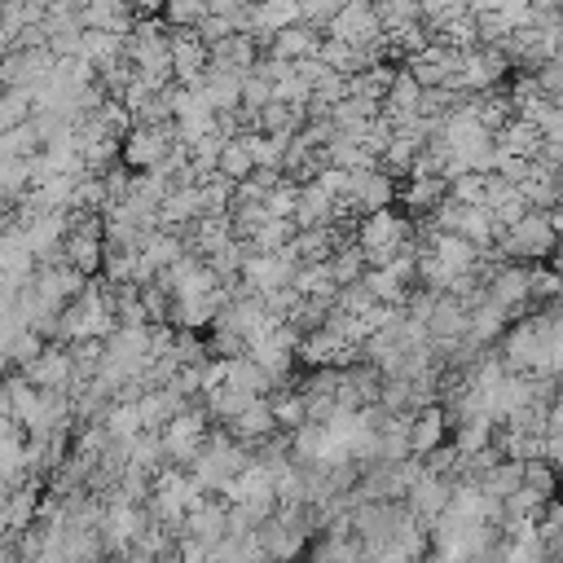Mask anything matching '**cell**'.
<instances>
[{"label":"cell","instance_id":"cell-1","mask_svg":"<svg viewBox=\"0 0 563 563\" xmlns=\"http://www.w3.org/2000/svg\"><path fill=\"white\" fill-rule=\"evenodd\" d=\"M497 246L510 255V260H541V255H550L554 251V216H545V211H523L510 229H501L497 233Z\"/></svg>","mask_w":563,"mask_h":563},{"label":"cell","instance_id":"cell-2","mask_svg":"<svg viewBox=\"0 0 563 563\" xmlns=\"http://www.w3.org/2000/svg\"><path fill=\"white\" fill-rule=\"evenodd\" d=\"M325 40H343L352 48H383V26L369 0H347L325 18Z\"/></svg>","mask_w":563,"mask_h":563},{"label":"cell","instance_id":"cell-3","mask_svg":"<svg viewBox=\"0 0 563 563\" xmlns=\"http://www.w3.org/2000/svg\"><path fill=\"white\" fill-rule=\"evenodd\" d=\"M172 145H176L172 123H158V128H132V132L119 141V158H123V167H132V172H154V167L167 158Z\"/></svg>","mask_w":563,"mask_h":563},{"label":"cell","instance_id":"cell-4","mask_svg":"<svg viewBox=\"0 0 563 563\" xmlns=\"http://www.w3.org/2000/svg\"><path fill=\"white\" fill-rule=\"evenodd\" d=\"M22 369H26V383L40 391H70V383H75V361H70V347H62V343L57 347L44 343V352Z\"/></svg>","mask_w":563,"mask_h":563},{"label":"cell","instance_id":"cell-5","mask_svg":"<svg viewBox=\"0 0 563 563\" xmlns=\"http://www.w3.org/2000/svg\"><path fill=\"white\" fill-rule=\"evenodd\" d=\"M317 44H321V35L312 26H303V22H295V26H282L268 40V57H277V62H303V57H317Z\"/></svg>","mask_w":563,"mask_h":563},{"label":"cell","instance_id":"cell-6","mask_svg":"<svg viewBox=\"0 0 563 563\" xmlns=\"http://www.w3.org/2000/svg\"><path fill=\"white\" fill-rule=\"evenodd\" d=\"M444 409L440 405H427V409H418L413 418H409V431H405V440H409V453H431V449H440V440H444Z\"/></svg>","mask_w":563,"mask_h":563},{"label":"cell","instance_id":"cell-7","mask_svg":"<svg viewBox=\"0 0 563 563\" xmlns=\"http://www.w3.org/2000/svg\"><path fill=\"white\" fill-rule=\"evenodd\" d=\"M251 172H255V167H251L246 141H242V136H229V141L220 145V154H216V176L229 180V185H238V180H246Z\"/></svg>","mask_w":563,"mask_h":563},{"label":"cell","instance_id":"cell-8","mask_svg":"<svg viewBox=\"0 0 563 563\" xmlns=\"http://www.w3.org/2000/svg\"><path fill=\"white\" fill-rule=\"evenodd\" d=\"M444 202V176H409L405 180V207L409 211H435Z\"/></svg>","mask_w":563,"mask_h":563},{"label":"cell","instance_id":"cell-9","mask_svg":"<svg viewBox=\"0 0 563 563\" xmlns=\"http://www.w3.org/2000/svg\"><path fill=\"white\" fill-rule=\"evenodd\" d=\"M163 13H167V26L172 31H194L207 18L202 0H163Z\"/></svg>","mask_w":563,"mask_h":563}]
</instances>
